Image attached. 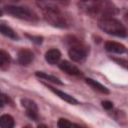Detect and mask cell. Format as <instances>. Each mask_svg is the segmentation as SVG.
Segmentation results:
<instances>
[{"mask_svg": "<svg viewBox=\"0 0 128 128\" xmlns=\"http://www.w3.org/2000/svg\"><path fill=\"white\" fill-rule=\"evenodd\" d=\"M38 5L42 8L44 18L48 23H50L55 27H61V28L67 26L66 18L57 6L48 2H41L38 3Z\"/></svg>", "mask_w": 128, "mask_h": 128, "instance_id": "cell-1", "label": "cell"}, {"mask_svg": "<svg viewBox=\"0 0 128 128\" xmlns=\"http://www.w3.org/2000/svg\"><path fill=\"white\" fill-rule=\"evenodd\" d=\"M83 9L92 15H100L101 18L110 17L117 13L116 7L110 2H83L80 4Z\"/></svg>", "mask_w": 128, "mask_h": 128, "instance_id": "cell-2", "label": "cell"}, {"mask_svg": "<svg viewBox=\"0 0 128 128\" xmlns=\"http://www.w3.org/2000/svg\"><path fill=\"white\" fill-rule=\"evenodd\" d=\"M98 26L101 30L110 35H114L117 37H126L127 35L125 26L119 20L112 17L100 18L98 20Z\"/></svg>", "mask_w": 128, "mask_h": 128, "instance_id": "cell-3", "label": "cell"}, {"mask_svg": "<svg viewBox=\"0 0 128 128\" xmlns=\"http://www.w3.org/2000/svg\"><path fill=\"white\" fill-rule=\"evenodd\" d=\"M4 10L17 18L27 20V21H36L37 20V15L29 8L23 7V6H15V5H8L4 7Z\"/></svg>", "mask_w": 128, "mask_h": 128, "instance_id": "cell-4", "label": "cell"}, {"mask_svg": "<svg viewBox=\"0 0 128 128\" xmlns=\"http://www.w3.org/2000/svg\"><path fill=\"white\" fill-rule=\"evenodd\" d=\"M69 57L75 61V62H81L83 61L86 57H87V48L79 43L77 44H73L69 51H68Z\"/></svg>", "mask_w": 128, "mask_h": 128, "instance_id": "cell-5", "label": "cell"}, {"mask_svg": "<svg viewBox=\"0 0 128 128\" xmlns=\"http://www.w3.org/2000/svg\"><path fill=\"white\" fill-rule=\"evenodd\" d=\"M21 103H22V106L26 110L27 116L29 118H31L32 120H37L38 119V107H37L36 103L27 98L22 99Z\"/></svg>", "mask_w": 128, "mask_h": 128, "instance_id": "cell-6", "label": "cell"}, {"mask_svg": "<svg viewBox=\"0 0 128 128\" xmlns=\"http://www.w3.org/2000/svg\"><path fill=\"white\" fill-rule=\"evenodd\" d=\"M34 60V54L29 49H21L18 52V62L23 66H28Z\"/></svg>", "mask_w": 128, "mask_h": 128, "instance_id": "cell-7", "label": "cell"}, {"mask_svg": "<svg viewBox=\"0 0 128 128\" xmlns=\"http://www.w3.org/2000/svg\"><path fill=\"white\" fill-rule=\"evenodd\" d=\"M59 68L66 72L67 74H70V75H75V76H78V75H81V71L78 69V67H76L74 64L70 63L69 61H61L59 64H58Z\"/></svg>", "mask_w": 128, "mask_h": 128, "instance_id": "cell-8", "label": "cell"}, {"mask_svg": "<svg viewBox=\"0 0 128 128\" xmlns=\"http://www.w3.org/2000/svg\"><path fill=\"white\" fill-rule=\"evenodd\" d=\"M105 49L109 52L112 53H117V54H122L126 51V48L123 44L114 42V41H107L105 43Z\"/></svg>", "mask_w": 128, "mask_h": 128, "instance_id": "cell-9", "label": "cell"}, {"mask_svg": "<svg viewBox=\"0 0 128 128\" xmlns=\"http://www.w3.org/2000/svg\"><path fill=\"white\" fill-rule=\"evenodd\" d=\"M53 93H55L57 96H59L61 99H63L64 101H66V102H68V103H70V104H73V105H76V104H78V101L74 98V97H72V96H70L69 94H67V93H65V92H63V91H61V90H59V89H56V88H54V87H52V86H50V85H48V84H45Z\"/></svg>", "mask_w": 128, "mask_h": 128, "instance_id": "cell-10", "label": "cell"}, {"mask_svg": "<svg viewBox=\"0 0 128 128\" xmlns=\"http://www.w3.org/2000/svg\"><path fill=\"white\" fill-rule=\"evenodd\" d=\"M61 58V53L58 49H50L45 53V60L49 64H56Z\"/></svg>", "mask_w": 128, "mask_h": 128, "instance_id": "cell-11", "label": "cell"}, {"mask_svg": "<svg viewBox=\"0 0 128 128\" xmlns=\"http://www.w3.org/2000/svg\"><path fill=\"white\" fill-rule=\"evenodd\" d=\"M85 81H86V83H87L89 86H91L93 89H95V90L99 91L100 93L109 94V90H108V88H107V87H105L104 85H102L101 83L97 82L96 80L91 79V78H87V79H85Z\"/></svg>", "mask_w": 128, "mask_h": 128, "instance_id": "cell-12", "label": "cell"}, {"mask_svg": "<svg viewBox=\"0 0 128 128\" xmlns=\"http://www.w3.org/2000/svg\"><path fill=\"white\" fill-rule=\"evenodd\" d=\"M15 121L14 118L9 114H4L0 116V128H14Z\"/></svg>", "mask_w": 128, "mask_h": 128, "instance_id": "cell-13", "label": "cell"}, {"mask_svg": "<svg viewBox=\"0 0 128 128\" xmlns=\"http://www.w3.org/2000/svg\"><path fill=\"white\" fill-rule=\"evenodd\" d=\"M0 33L4 36H6L8 38H11V39H14V40H17L19 38L18 35L16 34V32L12 28H10L9 26H7L3 23H0Z\"/></svg>", "mask_w": 128, "mask_h": 128, "instance_id": "cell-14", "label": "cell"}, {"mask_svg": "<svg viewBox=\"0 0 128 128\" xmlns=\"http://www.w3.org/2000/svg\"><path fill=\"white\" fill-rule=\"evenodd\" d=\"M35 75H36L37 77L41 78V79H44V80H46V81H50V82L55 83V84H58V85H62V84H63V83L60 81L59 78H57V77H55V76H53V75L46 74V73H44V72L37 71V72L35 73Z\"/></svg>", "mask_w": 128, "mask_h": 128, "instance_id": "cell-15", "label": "cell"}, {"mask_svg": "<svg viewBox=\"0 0 128 128\" xmlns=\"http://www.w3.org/2000/svg\"><path fill=\"white\" fill-rule=\"evenodd\" d=\"M9 62H10V55L6 51L0 49V67L7 65Z\"/></svg>", "mask_w": 128, "mask_h": 128, "instance_id": "cell-16", "label": "cell"}, {"mask_svg": "<svg viewBox=\"0 0 128 128\" xmlns=\"http://www.w3.org/2000/svg\"><path fill=\"white\" fill-rule=\"evenodd\" d=\"M57 126H58V128H72L71 122L67 119H64V118H60L58 120Z\"/></svg>", "mask_w": 128, "mask_h": 128, "instance_id": "cell-17", "label": "cell"}, {"mask_svg": "<svg viewBox=\"0 0 128 128\" xmlns=\"http://www.w3.org/2000/svg\"><path fill=\"white\" fill-rule=\"evenodd\" d=\"M102 106H103L105 109L110 110V109L113 107V103L110 102V101H103V102H102Z\"/></svg>", "mask_w": 128, "mask_h": 128, "instance_id": "cell-18", "label": "cell"}, {"mask_svg": "<svg viewBox=\"0 0 128 128\" xmlns=\"http://www.w3.org/2000/svg\"><path fill=\"white\" fill-rule=\"evenodd\" d=\"M28 37H30V39H31V41H33V42H36L37 44H39V43H41L42 42V37H34V36H28Z\"/></svg>", "mask_w": 128, "mask_h": 128, "instance_id": "cell-19", "label": "cell"}, {"mask_svg": "<svg viewBox=\"0 0 128 128\" xmlns=\"http://www.w3.org/2000/svg\"><path fill=\"white\" fill-rule=\"evenodd\" d=\"M6 102H7V98L4 95H1L0 94V107H2Z\"/></svg>", "mask_w": 128, "mask_h": 128, "instance_id": "cell-20", "label": "cell"}, {"mask_svg": "<svg viewBox=\"0 0 128 128\" xmlns=\"http://www.w3.org/2000/svg\"><path fill=\"white\" fill-rule=\"evenodd\" d=\"M72 128H85V127H82L78 124H72Z\"/></svg>", "mask_w": 128, "mask_h": 128, "instance_id": "cell-21", "label": "cell"}, {"mask_svg": "<svg viewBox=\"0 0 128 128\" xmlns=\"http://www.w3.org/2000/svg\"><path fill=\"white\" fill-rule=\"evenodd\" d=\"M37 128H48V127H47L45 124H40V125H39Z\"/></svg>", "mask_w": 128, "mask_h": 128, "instance_id": "cell-22", "label": "cell"}, {"mask_svg": "<svg viewBox=\"0 0 128 128\" xmlns=\"http://www.w3.org/2000/svg\"><path fill=\"white\" fill-rule=\"evenodd\" d=\"M2 15H3V11L0 9V16H2Z\"/></svg>", "mask_w": 128, "mask_h": 128, "instance_id": "cell-23", "label": "cell"}, {"mask_svg": "<svg viewBox=\"0 0 128 128\" xmlns=\"http://www.w3.org/2000/svg\"><path fill=\"white\" fill-rule=\"evenodd\" d=\"M23 128H31L30 126H25V127H23Z\"/></svg>", "mask_w": 128, "mask_h": 128, "instance_id": "cell-24", "label": "cell"}]
</instances>
